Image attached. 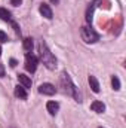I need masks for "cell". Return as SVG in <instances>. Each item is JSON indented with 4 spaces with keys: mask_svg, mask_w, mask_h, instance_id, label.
Masks as SVG:
<instances>
[{
    "mask_svg": "<svg viewBox=\"0 0 126 128\" xmlns=\"http://www.w3.org/2000/svg\"><path fill=\"white\" fill-rule=\"evenodd\" d=\"M39 51H40V60H42V63L45 64V66H46L49 70H54V68L57 67V58L54 57V54L49 51L48 45H46L43 40L40 42Z\"/></svg>",
    "mask_w": 126,
    "mask_h": 128,
    "instance_id": "6da1fadb",
    "label": "cell"
},
{
    "mask_svg": "<svg viewBox=\"0 0 126 128\" xmlns=\"http://www.w3.org/2000/svg\"><path fill=\"white\" fill-rule=\"evenodd\" d=\"M61 85H63L65 94L73 96L74 98H76V101H79V103L82 101V97H80V94H79L77 88L74 86V84L71 82V79H70V76H68L67 73H63V74H61Z\"/></svg>",
    "mask_w": 126,
    "mask_h": 128,
    "instance_id": "7a4b0ae2",
    "label": "cell"
},
{
    "mask_svg": "<svg viewBox=\"0 0 126 128\" xmlns=\"http://www.w3.org/2000/svg\"><path fill=\"white\" fill-rule=\"evenodd\" d=\"M80 34H82V39L85 43H95L99 40V34L89 26H83L80 30Z\"/></svg>",
    "mask_w": 126,
    "mask_h": 128,
    "instance_id": "3957f363",
    "label": "cell"
},
{
    "mask_svg": "<svg viewBox=\"0 0 126 128\" xmlns=\"http://www.w3.org/2000/svg\"><path fill=\"white\" fill-rule=\"evenodd\" d=\"M37 64H39V58L33 54H27L25 55V70L30 72V73H34L36 68H37Z\"/></svg>",
    "mask_w": 126,
    "mask_h": 128,
    "instance_id": "277c9868",
    "label": "cell"
},
{
    "mask_svg": "<svg viewBox=\"0 0 126 128\" xmlns=\"http://www.w3.org/2000/svg\"><path fill=\"white\" fill-rule=\"evenodd\" d=\"M39 92L43 94V96H54L57 92V90H55V86L52 84H42L39 86Z\"/></svg>",
    "mask_w": 126,
    "mask_h": 128,
    "instance_id": "5b68a950",
    "label": "cell"
},
{
    "mask_svg": "<svg viewBox=\"0 0 126 128\" xmlns=\"http://www.w3.org/2000/svg\"><path fill=\"white\" fill-rule=\"evenodd\" d=\"M39 10H40L42 16H45L46 20H52L54 14H52V9L49 8V4H46V3H42V4H40V8H39Z\"/></svg>",
    "mask_w": 126,
    "mask_h": 128,
    "instance_id": "8992f818",
    "label": "cell"
},
{
    "mask_svg": "<svg viewBox=\"0 0 126 128\" xmlns=\"http://www.w3.org/2000/svg\"><path fill=\"white\" fill-rule=\"evenodd\" d=\"M46 109H48V112H49L51 115H57V112L60 110V104H58L57 101H48Z\"/></svg>",
    "mask_w": 126,
    "mask_h": 128,
    "instance_id": "52a82bcc",
    "label": "cell"
},
{
    "mask_svg": "<svg viewBox=\"0 0 126 128\" xmlns=\"http://www.w3.org/2000/svg\"><path fill=\"white\" fill-rule=\"evenodd\" d=\"M91 109L94 110V112H96V113H102L104 110H105V104L102 103V101H94L92 104H91Z\"/></svg>",
    "mask_w": 126,
    "mask_h": 128,
    "instance_id": "ba28073f",
    "label": "cell"
},
{
    "mask_svg": "<svg viewBox=\"0 0 126 128\" xmlns=\"http://www.w3.org/2000/svg\"><path fill=\"white\" fill-rule=\"evenodd\" d=\"M18 80L24 88H31V79L25 74H18Z\"/></svg>",
    "mask_w": 126,
    "mask_h": 128,
    "instance_id": "9c48e42d",
    "label": "cell"
},
{
    "mask_svg": "<svg viewBox=\"0 0 126 128\" xmlns=\"http://www.w3.org/2000/svg\"><path fill=\"white\" fill-rule=\"evenodd\" d=\"M15 96L18 97V98H21V100H25V98H27V91H25V88L21 86V85H18V86L15 88Z\"/></svg>",
    "mask_w": 126,
    "mask_h": 128,
    "instance_id": "30bf717a",
    "label": "cell"
},
{
    "mask_svg": "<svg viewBox=\"0 0 126 128\" xmlns=\"http://www.w3.org/2000/svg\"><path fill=\"white\" fill-rule=\"evenodd\" d=\"M89 85H91L94 92H99V82L95 76H89Z\"/></svg>",
    "mask_w": 126,
    "mask_h": 128,
    "instance_id": "8fae6325",
    "label": "cell"
},
{
    "mask_svg": "<svg viewBox=\"0 0 126 128\" xmlns=\"http://www.w3.org/2000/svg\"><path fill=\"white\" fill-rule=\"evenodd\" d=\"M0 20L3 21H10V12L4 8H0Z\"/></svg>",
    "mask_w": 126,
    "mask_h": 128,
    "instance_id": "7c38bea8",
    "label": "cell"
},
{
    "mask_svg": "<svg viewBox=\"0 0 126 128\" xmlns=\"http://www.w3.org/2000/svg\"><path fill=\"white\" fill-rule=\"evenodd\" d=\"M22 46H24V49L27 51V52H30L33 49V46H34V43H33V39L31 37H27V39H24V43H22Z\"/></svg>",
    "mask_w": 126,
    "mask_h": 128,
    "instance_id": "4fadbf2b",
    "label": "cell"
},
{
    "mask_svg": "<svg viewBox=\"0 0 126 128\" xmlns=\"http://www.w3.org/2000/svg\"><path fill=\"white\" fill-rule=\"evenodd\" d=\"M111 85H113V90H116V91L120 90V80H119L117 76H113L111 78Z\"/></svg>",
    "mask_w": 126,
    "mask_h": 128,
    "instance_id": "5bb4252c",
    "label": "cell"
},
{
    "mask_svg": "<svg viewBox=\"0 0 126 128\" xmlns=\"http://www.w3.org/2000/svg\"><path fill=\"white\" fill-rule=\"evenodd\" d=\"M94 9H95V3H92V6H89V9H88V12H86V21H88V22H91V21H92Z\"/></svg>",
    "mask_w": 126,
    "mask_h": 128,
    "instance_id": "9a60e30c",
    "label": "cell"
},
{
    "mask_svg": "<svg viewBox=\"0 0 126 128\" xmlns=\"http://www.w3.org/2000/svg\"><path fill=\"white\" fill-rule=\"evenodd\" d=\"M7 40H9V39H7V34L0 30V42H1V43H6Z\"/></svg>",
    "mask_w": 126,
    "mask_h": 128,
    "instance_id": "2e32d148",
    "label": "cell"
},
{
    "mask_svg": "<svg viewBox=\"0 0 126 128\" xmlns=\"http://www.w3.org/2000/svg\"><path fill=\"white\" fill-rule=\"evenodd\" d=\"M10 3H12L13 6H19V4L22 3V0H10Z\"/></svg>",
    "mask_w": 126,
    "mask_h": 128,
    "instance_id": "e0dca14e",
    "label": "cell"
},
{
    "mask_svg": "<svg viewBox=\"0 0 126 128\" xmlns=\"http://www.w3.org/2000/svg\"><path fill=\"white\" fill-rule=\"evenodd\" d=\"M4 76V68H3V66L0 64V78H3Z\"/></svg>",
    "mask_w": 126,
    "mask_h": 128,
    "instance_id": "ac0fdd59",
    "label": "cell"
},
{
    "mask_svg": "<svg viewBox=\"0 0 126 128\" xmlns=\"http://www.w3.org/2000/svg\"><path fill=\"white\" fill-rule=\"evenodd\" d=\"M16 60H15V58H12V60H10V67H15V66H16Z\"/></svg>",
    "mask_w": 126,
    "mask_h": 128,
    "instance_id": "d6986e66",
    "label": "cell"
},
{
    "mask_svg": "<svg viewBox=\"0 0 126 128\" xmlns=\"http://www.w3.org/2000/svg\"><path fill=\"white\" fill-rule=\"evenodd\" d=\"M51 2H52V3H55V4H58V3H60V0H51Z\"/></svg>",
    "mask_w": 126,
    "mask_h": 128,
    "instance_id": "ffe728a7",
    "label": "cell"
},
{
    "mask_svg": "<svg viewBox=\"0 0 126 128\" xmlns=\"http://www.w3.org/2000/svg\"><path fill=\"white\" fill-rule=\"evenodd\" d=\"M0 55H1V46H0Z\"/></svg>",
    "mask_w": 126,
    "mask_h": 128,
    "instance_id": "44dd1931",
    "label": "cell"
},
{
    "mask_svg": "<svg viewBox=\"0 0 126 128\" xmlns=\"http://www.w3.org/2000/svg\"><path fill=\"white\" fill-rule=\"evenodd\" d=\"M99 128H102V127H99Z\"/></svg>",
    "mask_w": 126,
    "mask_h": 128,
    "instance_id": "7402d4cb",
    "label": "cell"
}]
</instances>
